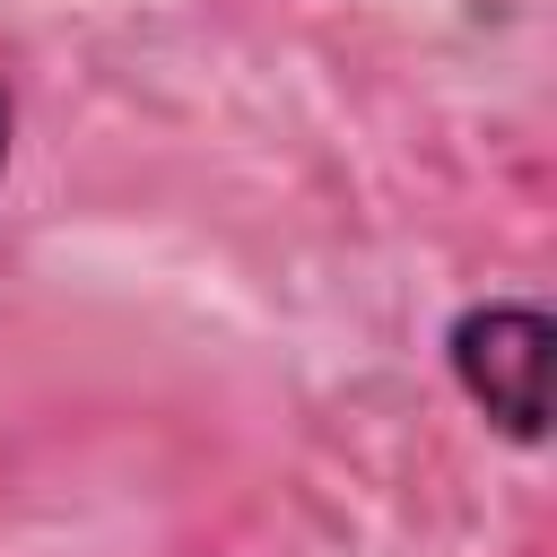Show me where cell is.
Masks as SVG:
<instances>
[{
  "mask_svg": "<svg viewBox=\"0 0 557 557\" xmlns=\"http://www.w3.org/2000/svg\"><path fill=\"white\" fill-rule=\"evenodd\" d=\"M548 348H557V322L548 305L531 296H479L444 322V374L453 392L522 453L548 444Z\"/></svg>",
  "mask_w": 557,
  "mask_h": 557,
  "instance_id": "cell-1",
  "label": "cell"
},
{
  "mask_svg": "<svg viewBox=\"0 0 557 557\" xmlns=\"http://www.w3.org/2000/svg\"><path fill=\"white\" fill-rule=\"evenodd\" d=\"M9 139H17V96H9V78H0V165H9Z\"/></svg>",
  "mask_w": 557,
  "mask_h": 557,
  "instance_id": "cell-2",
  "label": "cell"
}]
</instances>
